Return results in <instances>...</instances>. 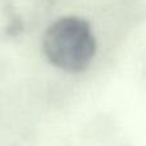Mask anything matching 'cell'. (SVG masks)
<instances>
[{
	"instance_id": "obj_2",
	"label": "cell",
	"mask_w": 146,
	"mask_h": 146,
	"mask_svg": "<svg viewBox=\"0 0 146 146\" xmlns=\"http://www.w3.org/2000/svg\"><path fill=\"white\" fill-rule=\"evenodd\" d=\"M53 0H0V40L23 36L50 13Z\"/></svg>"
},
{
	"instance_id": "obj_1",
	"label": "cell",
	"mask_w": 146,
	"mask_h": 146,
	"mask_svg": "<svg viewBox=\"0 0 146 146\" xmlns=\"http://www.w3.org/2000/svg\"><path fill=\"white\" fill-rule=\"evenodd\" d=\"M42 51L46 59L62 71H85L96 53L92 27L85 18L77 15L58 18L44 32Z\"/></svg>"
}]
</instances>
